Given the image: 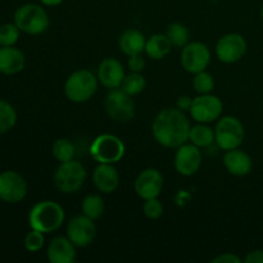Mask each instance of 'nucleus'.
<instances>
[{
    "mask_svg": "<svg viewBox=\"0 0 263 263\" xmlns=\"http://www.w3.org/2000/svg\"><path fill=\"white\" fill-rule=\"evenodd\" d=\"M190 122L179 108H166L154 117L152 134L157 143L167 149H177L189 141Z\"/></svg>",
    "mask_w": 263,
    "mask_h": 263,
    "instance_id": "obj_1",
    "label": "nucleus"
},
{
    "mask_svg": "<svg viewBox=\"0 0 263 263\" xmlns=\"http://www.w3.org/2000/svg\"><path fill=\"white\" fill-rule=\"evenodd\" d=\"M66 220L63 207L54 200H41L28 212V225L33 230L50 234L58 230Z\"/></svg>",
    "mask_w": 263,
    "mask_h": 263,
    "instance_id": "obj_2",
    "label": "nucleus"
},
{
    "mask_svg": "<svg viewBox=\"0 0 263 263\" xmlns=\"http://www.w3.org/2000/svg\"><path fill=\"white\" fill-rule=\"evenodd\" d=\"M14 23L21 32L37 36L45 32L50 26V18L45 8L36 3H26L14 12Z\"/></svg>",
    "mask_w": 263,
    "mask_h": 263,
    "instance_id": "obj_3",
    "label": "nucleus"
},
{
    "mask_svg": "<svg viewBox=\"0 0 263 263\" xmlns=\"http://www.w3.org/2000/svg\"><path fill=\"white\" fill-rule=\"evenodd\" d=\"M99 85L97 74L89 69H79L67 77L64 94L69 102L85 103L95 95Z\"/></svg>",
    "mask_w": 263,
    "mask_h": 263,
    "instance_id": "obj_4",
    "label": "nucleus"
},
{
    "mask_svg": "<svg viewBox=\"0 0 263 263\" xmlns=\"http://www.w3.org/2000/svg\"><path fill=\"white\" fill-rule=\"evenodd\" d=\"M86 177L87 172L81 162L72 159L59 163L53 176L54 186L63 194H73L84 186Z\"/></svg>",
    "mask_w": 263,
    "mask_h": 263,
    "instance_id": "obj_5",
    "label": "nucleus"
},
{
    "mask_svg": "<svg viewBox=\"0 0 263 263\" xmlns=\"http://www.w3.org/2000/svg\"><path fill=\"white\" fill-rule=\"evenodd\" d=\"M215 136L216 144L222 151L240 148L246 139V127L235 116H223L216 123Z\"/></svg>",
    "mask_w": 263,
    "mask_h": 263,
    "instance_id": "obj_6",
    "label": "nucleus"
},
{
    "mask_svg": "<svg viewBox=\"0 0 263 263\" xmlns=\"http://www.w3.org/2000/svg\"><path fill=\"white\" fill-rule=\"evenodd\" d=\"M125 152L123 141L113 134H100L90 146V156L98 163H117L123 158Z\"/></svg>",
    "mask_w": 263,
    "mask_h": 263,
    "instance_id": "obj_7",
    "label": "nucleus"
},
{
    "mask_svg": "<svg viewBox=\"0 0 263 263\" xmlns=\"http://www.w3.org/2000/svg\"><path fill=\"white\" fill-rule=\"evenodd\" d=\"M105 113L116 122H130L135 116V103L131 95L126 94L121 87L109 90L104 99Z\"/></svg>",
    "mask_w": 263,
    "mask_h": 263,
    "instance_id": "obj_8",
    "label": "nucleus"
},
{
    "mask_svg": "<svg viewBox=\"0 0 263 263\" xmlns=\"http://www.w3.org/2000/svg\"><path fill=\"white\" fill-rule=\"evenodd\" d=\"M223 103L216 95L198 94L193 99V104L190 107V116L195 122L211 123L222 116Z\"/></svg>",
    "mask_w": 263,
    "mask_h": 263,
    "instance_id": "obj_9",
    "label": "nucleus"
},
{
    "mask_svg": "<svg viewBox=\"0 0 263 263\" xmlns=\"http://www.w3.org/2000/svg\"><path fill=\"white\" fill-rule=\"evenodd\" d=\"M27 182L25 177L13 170L0 172V200L7 204L21 203L27 195Z\"/></svg>",
    "mask_w": 263,
    "mask_h": 263,
    "instance_id": "obj_10",
    "label": "nucleus"
},
{
    "mask_svg": "<svg viewBox=\"0 0 263 263\" xmlns=\"http://www.w3.org/2000/svg\"><path fill=\"white\" fill-rule=\"evenodd\" d=\"M181 66L187 73H199L205 71L210 66L211 51L207 44L202 41H193L187 43L182 48L181 55H180Z\"/></svg>",
    "mask_w": 263,
    "mask_h": 263,
    "instance_id": "obj_11",
    "label": "nucleus"
},
{
    "mask_svg": "<svg viewBox=\"0 0 263 263\" xmlns=\"http://www.w3.org/2000/svg\"><path fill=\"white\" fill-rule=\"evenodd\" d=\"M247 53V41L243 35L230 32L220 37L216 45V55L222 63L231 64L240 61Z\"/></svg>",
    "mask_w": 263,
    "mask_h": 263,
    "instance_id": "obj_12",
    "label": "nucleus"
},
{
    "mask_svg": "<svg viewBox=\"0 0 263 263\" xmlns=\"http://www.w3.org/2000/svg\"><path fill=\"white\" fill-rule=\"evenodd\" d=\"M97 236V226L94 220L85 215L74 216L67 225V238L77 247L86 248Z\"/></svg>",
    "mask_w": 263,
    "mask_h": 263,
    "instance_id": "obj_13",
    "label": "nucleus"
},
{
    "mask_svg": "<svg viewBox=\"0 0 263 263\" xmlns=\"http://www.w3.org/2000/svg\"><path fill=\"white\" fill-rule=\"evenodd\" d=\"M203 162V154L200 148L192 143H185L176 149L174 158V166L182 176H193L199 171Z\"/></svg>",
    "mask_w": 263,
    "mask_h": 263,
    "instance_id": "obj_14",
    "label": "nucleus"
},
{
    "mask_svg": "<svg viewBox=\"0 0 263 263\" xmlns=\"http://www.w3.org/2000/svg\"><path fill=\"white\" fill-rule=\"evenodd\" d=\"M164 179L161 171L157 168H145L138 175L134 184V189L139 198L146 200L158 198L163 189Z\"/></svg>",
    "mask_w": 263,
    "mask_h": 263,
    "instance_id": "obj_15",
    "label": "nucleus"
},
{
    "mask_svg": "<svg viewBox=\"0 0 263 263\" xmlns=\"http://www.w3.org/2000/svg\"><path fill=\"white\" fill-rule=\"evenodd\" d=\"M125 76L126 73L122 63L116 58H110V57L104 58L98 67L97 77L99 80V84H102V86L108 90L121 87Z\"/></svg>",
    "mask_w": 263,
    "mask_h": 263,
    "instance_id": "obj_16",
    "label": "nucleus"
},
{
    "mask_svg": "<svg viewBox=\"0 0 263 263\" xmlns=\"http://www.w3.org/2000/svg\"><path fill=\"white\" fill-rule=\"evenodd\" d=\"M92 182L100 193L110 194L116 192L120 185V175L113 164L99 163L92 172Z\"/></svg>",
    "mask_w": 263,
    "mask_h": 263,
    "instance_id": "obj_17",
    "label": "nucleus"
},
{
    "mask_svg": "<svg viewBox=\"0 0 263 263\" xmlns=\"http://www.w3.org/2000/svg\"><path fill=\"white\" fill-rule=\"evenodd\" d=\"M77 247L67 236H57L46 249V257L51 263H73Z\"/></svg>",
    "mask_w": 263,
    "mask_h": 263,
    "instance_id": "obj_18",
    "label": "nucleus"
},
{
    "mask_svg": "<svg viewBox=\"0 0 263 263\" xmlns=\"http://www.w3.org/2000/svg\"><path fill=\"white\" fill-rule=\"evenodd\" d=\"M223 166L233 176H247L253 168V161L247 152L240 148L226 151L223 156Z\"/></svg>",
    "mask_w": 263,
    "mask_h": 263,
    "instance_id": "obj_19",
    "label": "nucleus"
},
{
    "mask_svg": "<svg viewBox=\"0 0 263 263\" xmlns=\"http://www.w3.org/2000/svg\"><path fill=\"white\" fill-rule=\"evenodd\" d=\"M26 66L25 54L15 46H0V73L14 76Z\"/></svg>",
    "mask_w": 263,
    "mask_h": 263,
    "instance_id": "obj_20",
    "label": "nucleus"
},
{
    "mask_svg": "<svg viewBox=\"0 0 263 263\" xmlns=\"http://www.w3.org/2000/svg\"><path fill=\"white\" fill-rule=\"evenodd\" d=\"M145 36L136 28H128V30L123 31L118 37L120 50L127 57L143 54L145 51Z\"/></svg>",
    "mask_w": 263,
    "mask_h": 263,
    "instance_id": "obj_21",
    "label": "nucleus"
},
{
    "mask_svg": "<svg viewBox=\"0 0 263 263\" xmlns=\"http://www.w3.org/2000/svg\"><path fill=\"white\" fill-rule=\"evenodd\" d=\"M172 44L170 41V39L167 37L166 33H156V35L151 36V37L146 40L145 44V51L144 53L152 59H163L164 57L168 55L171 53Z\"/></svg>",
    "mask_w": 263,
    "mask_h": 263,
    "instance_id": "obj_22",
    "label": "nucleus"
},
{
    "mask_svg": "<svg viewBox=\"0 0 263 263\" xmlns=\"http://www.w3.org/2000/svg\"><path fill=\"white\" fill-rule=\"evenodd\" d=\"M189 141L198 148H208L216 143L215 130L211 128L207 123H199L198 122L195 126L190 127L189 133Z\"/></svg>",
    "mask_w": 263,
    "mask_h": 263,
    "instance_id": "obj_23",
    "label": "nucleus"
},
{
    "mask_svg": "<svg viewBox=\"0 0 263 263\" xmlns=\"http://www.w3.org/2000/svg\"><path fill=\"white\" fill-rule=\"evenodd\" d=\"M82 215L87 216L91 220L97 221L104 215V200L99 194H89L84 198L81 203Z\"/></svg>",
    "mask_w": 263,
    "mask_h": 263,
    "instance_id": "obj_24",
    "label": "nucleus"
},
{
    "mask_svg": "<svg viewBox=\"0 0 263 263\" xmlns=\"http://www.w3.org/2000/svg\"><path fill=\"white\" fill-rule=\"evenodd\" d=\"M18 115L9 102L0 99V134H7L15 127Z\"/></svg>",
    "mask_w": 263,
    "mask_h": 263,
    "instance_id": "obj_25",
    "label": "nucleus"
},
{
    "mask_svg": "<svg viewBox=\"0 0 263 263\" xmlns=\"http://www.w3.org/2000/svg\"><path fill=\"white\" fill-rule=\"evenodd\" d=\"M51 153H53V157L59 163H63V162L74 159L76 148H74V144L71 140L66 138H61L54 141L53 146H51Z\"/></svg>",
    "mask_w": 263,
    "mask_h": 263,
    "instance_id": "obj_26",
    "label": "nucleus"
},
{
    "mask_svg": "<svg viewBox=\"0 0 263 263\" xmlns=\"http://www.w3.org/2000/svg\"><path fill=\"white\" fill-rule=\"evenodd\" d=\"M146 80L140 72H131V73L126 74L123 79L121 89L126 92V94L135 97V95L141 94L145 90Z\"/></svg>",
    "mask_w": 263,
    "mask_h": 263,
    "instance_id": "obj_27",
    "label": "nucleus"
},
{
    "mask_svg": "<svg viewBox=\"0 0 263 263\" xmlns=\"http://www.w3.org/2000/svg\"><path fill=\"white\" fill-rule=\"evenodd\" d=\"M166 35L170 39L172 45L176 46V48H184L189 43V30H187L186 26L180 22L170 23L168 27H167Z\"/></svg>",
    "mask_w": 263,
    "mask_h": 263,
    "instance_id": "obj_28",
    "label": "nucleus"
},
{
    "mask_svg": "<svg viewBox=\"0 0 263 263\" xmlns=\"http://www.w3.org/2000/svg\"><path fill=\"white\" fill-rule=\"evenodd\" d=\"M193 87L197 94H210L215 89V79L207 71L195 73L193 79Z\"/></svg>",
    "mask_w": 263,
    "mask_h": 263,
    "instance_id": "obj_29",
    "label": "nucleus"
},
{
    "mask_svg": "<svg viewBox=\"0 0 263 263\" xmlns=\"http://www.w3.org/2000/svg\"><path fill=\"white\" fill-rule=\"evenodd\" d=\"M21 36V30L13 23H4L0 26V46H14Z\"/></svg>",
    "mask_w": 263,
    "mask_h": 263,
    "instance_id": "obj_30",
    "label": "nucleus"
},
{
    "mask_svg": "<svg viewBox=\"0 0 263 263\" xmlns=\"http://www.w3.org/2000/svg\"><path fill=\"white\" fill-rule=\"evenodd\" d=\"M44 244H45L44 233L33 230V229H31V231H28L23 239V246L28 252H39L43 248Z\"/></svg>",
    "mask_w": 263,
    "mask_h": 263,
    "instance_id": "obj_31",
    "label": "nucleus"
},
{
    "mask_svg": "<svg viewBox=\"0 0 263 263\" xmlns=\"http://www.w3.org/2000/svg\"><path fill=\"white\" fill-rule=\"evenodd\" d=\"M143 212L149 220H158L163 216L164 208L158 198L146 199L143 204Z\"/></svg>",
    "mask_w": 263,
    "mask_h": 263,
    "instance_id": "obj_32",
    "label": "nucleus"
},
{
    "mask_svg": "<svg viewBox=\"0 0 263 263\" xmlns=\"http://www.w3.org/2000/svg\"><path fill=\"white\" fill-rule=\"evenodd\" d=\"M127 66L131 72H143L145 68V59H144L143 54H136V55L128 57Z\"/></svg>",
    "mask_w": 263,
    "mask_h": 263,
    "instance_id": "obj_33",
    "label": "nucleus"
},
{
    "mask_svg": "<svg viewBox=\"0 0 263 263\" xmlns=\"http://www.w3.org/2000/svg\"><path fill=\"white\" fill-rule=\"evenodd\" d=\"M211 262L212 263H241L243 262V259L234 253H222L220 254V256L215 257Z\"/></svg>",
    "mask_w": 263,
    "mask_h": 263,
    "instance_id": "obj_34",
    "label": "nucleus"
},
{
    "mask_svg": "<svg viewBox=\"0 0 263 263\" xmlns=\"http://www.w3.org/2000/svg\"><path fill=\"white\" fill-rule=\"evenodd\" d=\"M192 104H193V98H190L189 95H181V97L177 99L176 108H179V109L182 110V112H189Z\"/></svg>",
    "mask_w": 263,
    "mask_h": 263,
    "instance_id": "obj_35",
    "label": "nucleus"
},
{
    "mask_svg": "<svg viewBox=\"0 0 263 263\" xmlns=\"http://www.w3.org/2000/svg\"><path fill=\"white\" fill-rule=\"evenodd\" d=\"M246 263H263V251L262 249H254L249 252L244 258Z\"/></svg>",
    "mask_w": 263,
    "mask_h": 263,
    "instance_id": "obj_36",
    "label": "nucleus"
},
{
    "mask_svg": "<svg viewBox=\"0 0 263 263\" xmlns=\"http://www.w3.org/2000/svg\"><path fill=\"white\" fill-rule=\"evenodd\" d=\"M39 2L45 7H57V5H61L63 0H39Z\"/></svg>",
    "mask_w": 263,
    "mask_h": 263,
    "instance_id": "obj_37",
    "label": "nucleus"
},
{
    "mask_svg": "<svg viewBox=\"0 0 263 263\" xmlns=\"http://www.w3.org/2000/svg\"><path fill=\"white\" fill-rule=\"evenodd\" d=\"M261 18H262V21H263V5H262V8H261Z\"/></svg>",
    "mask_w": 263,
    "mask_h": 263,
    "instance_id": "obj_38",
    "label": "nucleus"
}]
</instances>
